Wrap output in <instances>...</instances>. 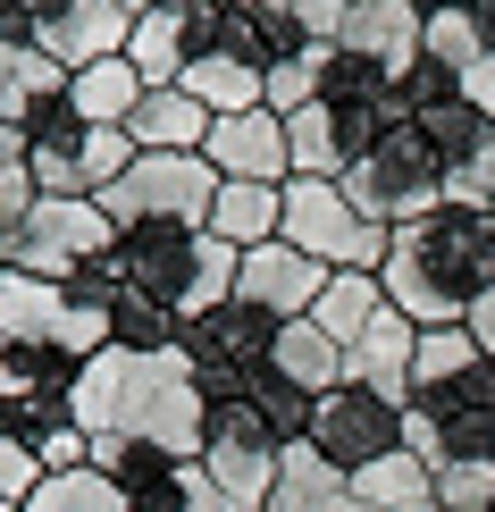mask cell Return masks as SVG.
Instances as JSON below:
<instances>
[{"label": "cell", "instance_id": "7bdbcfd3", "mask_svg": "<svg viewBox=\"0 0 495 512\" xmlns=\"http://www.w3.org/2000/svg\"><path fill=\"white\" fill-rule=\"evenodd\" d=\"M235 9H294V0H235Z\"/></svg>", "mask_w": 495, "mask_h": 512}, {"label": "cell", "instance_id": "8d00e7d4", "mask_svg": "<svg viewBox=\"0 0 495 512\" xmlns=\"http://www.w3.org/2000/svg\"><path fill=\"white\" fill-rule=\"evenodd\" d=\"M462 328H470V345H479V353L495 361V286L479 294V303H470V319H462Z\"/></svg>", "mask_w": 495, "mask_h": 512}, {"label": "cell", "instance_id": "d4e9b609", "mask_svg": "<svg viewBox=\"0 0 495 512\" xmlns=\"http://www.w3.org/2000/svg\"><path fill=\"white\" fill-rule=\"evenodd\" d=\"M420 135L437 143V160H445V177H454V168H470L487 152V135H495V118L487 110H470V101H445V110H428L420 118Z\"/></svg>", "mask_w": 495, "mask_h": 512}, {"label": "cell", "instance_id": "b9f144b4", "mask_svg": "<svg viewBox=\"0 0 495 512\" xmlns=\"http://www.w3.org/2000/svg\"><path fill=\"white\" fill-rule=\"evenodd\" d=\"M319 512H370V504H361V496H353V487H336V496H328V504H319Z\"/></svg>", "mask_w": 495, "mask_h": 512}, {"label": "cell", "instance_id": "484cf974", "mask_svg": "<svg viewBox=\"0 0 495 512\" xmlns=\"http://www.w3.org/2000/svg\"><path fill=\"white\" fill-rule=\"evenodd\" d=\"M328 42H311V51H294V59H277V68H269V84H261V101H269V110L277 118H294V110H311V101L319 93H328Z\"/></svg>", "mask_w": 495, "mask_h": 512}, {"label": "cell", "instance_id": "d6986e66", "mask_svg": "<svg viewBox=\"0 0 495 512\" xmlns=\"http://www.w3.org/2000/svg\"><path fill=\"white\" fill-rule=\"evenodd\" d=\"M277 227H286V185H219V202H210V236L252 252V244H277Z\"/></svg>", "mask_w": 495, "mask_h": 512}, {"label": "cell", "instance_id": "836d02e7", "mask_svg": "<svg viewBox=\"0 0 495 512\" xmlns=\"http://www.w3.org/2000/svg\"><path fill=\"white\" fill-rule=\"evenodd\" d=\"M42 479H51V471H42V454H34V445L0 437V504H17V512H26V496H34Z\"/></svg>", "mask_w": 495, "mask_h": 512}, {"label": "cell", "instance_id": "30bf717a", "mask_svg": "<svg viewBox=\"0 0 495 512\" xmlns=\"http://www.w3.org/2000/svg\"><path fill=\"white\" fill-rule=\"evenodd\" d=\"M328 277L336 269H319L311 252H294L286 236H277V244H252L244 252V269H235V303H252L269 319H311V303L328 294Z\"/></svg>", "mask_w": 495, "mask_h": 512}, {"label": "cell", "instance_id": "ba28073f", "mask_svg": "<svg viewBox=\"0 0 495 512\" xmlns=\"http://www.w3.org/2000/svg\"><path fill=\"white\" fill-rule=\"evenodd\" d=\"M303 445H319V454H328L344 479H361L370 462L403 454V403L344 378L336 395H319V403H311V437H303Z\"/></svg>", "mask_w": 495, "mask_h": 512}, {"label": "cell", "instance_id": "603a6c76", "mask_svg": "<svg viewBox=\"0 0 495 512\" xmlns=\"http://www.w3.org/2000/svg\"><path fill=\"white\" fill-rule=\"evenodd\" d=\"M110 345H126V353H177L185 345V319L160 303V294H135L126 286L118 303H110Z\"/></svg>", "mask_w": 495, "mask_h": 512}, {"label": "cell", "instance_id": "9a60e30c", "mask_svg": "<svg viewBox=\"0 0 495 512\" xmlns=\"http://www.w3.org/2000/svg\"><path fill=\"white\" fill-rule=\"evenodd\" d=\"M269 370L319 403V395H336L344 378H353V353H344L328 328H311V319H286V328H277V361H269Z\"/></svg>", "mask_w": 495, "mask_h": 512}, {"label": "cell", "instance_id": "f35d334b", "mask_svg": "<svg viewBox=\"0 0 495 512\" xmlns=\"http://www.w3.org/2000/svg\"><path fill=\"white\" fill-rule=\"evenodd\" d=\"M17 9H26V26L42 34V26H59V17H68V9H76V0H17Z\"/></svg>", "mask_w": 495, "mask_h": 512}, {"label": "cell", "instance_id": "d590c367", "mask_svg": "<svg viewBox=\"0 0 495 512\" xmlns=\"http://www.w3.org/2000/svg\"><path fill=\"white\" fill-rule=\"evenodd\" d=\"M294 17H303L311 42H328V51H336V34H344V0H294Z\"/></svg>", "mask_w": 495, "mask_h": 512}, {"label": "cell", "instance_id": "cb8c5ba5", "mask_svg": "<svg viewBox=\"0 0 495 512\" xmlns=\"http://www.w3.org/2000/svg\"><path fill=\"white\" fill-rule=\"evenodd\" d=\"M353 496L370 504V512H395V504H420V496H437V471L403 445V454H386V462H370V471L353 479Z\"/></svg>", "mask_w": 495, "mask_h": 512}, {"label": "cell", "instance_id": "e0dca14e", "mask_svg": "<svg viewBox=\"0 0 495 512\" xmlns=\"http://www.w3.org/2000/svg\"><path fill=\"white\" fill-rule=\"evenodd\" d=\"M412 353H420V328L403 311H378L370 336L353 345V387H378V395L412 403Z\"/></svg>", "mask_w": 495, "mask_h": 512}, {"label": "cell", "instance_id": "9c48e42d", "mask_svg": "<svg viewBox=\"0 0 495 512\" xmlns=\"http://www.w3.org/2000/svg\"><path fill=\"white\" fill-rule=\"evenodd\" d=\"M202 160L219 168V185H294V152H286V118H277V110L210 118Z\"/></svg>", "mask_w": 495, "mask_h": 512}, {"label": "cell", "instance_id": "5bb4252c", "mask_svg": "<svg viewBox=\"0 0 495 512\" xmlns=\"http://www.w3.org/2000/svg\"><path fill=\"white\" fill-rule=\"evenodd\" d=\"M126 135H135V152H202L210 143V110L185 93V84H152V93L135 101V118H126Z\"/></svg>", "mask_w": 495, "mask_h": 512}, {"label": "cell", "instance_id": "5b68a950", "mask_svg": "<svg viewBox=\"0 0 495 512\" xmlns=\"http://www.w3.org/2000/svg\"><path fill=\"white\" fill-rule=\"evenodd\" d=\"M110 210V227H193V236H210V202H219V168L202 152H143L110 194H93Z\"/></svg>", "mask_w": 495, "mask_h": 512}, {"label": "cell", "instance_id": "8fae6325", "mask_svg": "<svg viewBox=\"0 0 495 512\" xmlns=\"http://www.w3.org/2000/svg\"><path fill=\"white\" fill-rule=\"evenodd\" d=\"M202 244H210V236H193V227H126V236H118L126 286H135V294H160V303L185 319L193 277H202Z\"/></svg>", "mask_w": 495, "mask_h": 512}, {"label": "cell", "instance_id": "2e32d148", "mask_svg": "<svg viewBox=\"0 0 495 512\" xmlns=\"http://www.w3.org/2000/svg\"><path fill=\"white\" fill-rule=\"evenodd\" d=\"M68 84H76V76L59 68L42 42H0V126H17V135H26V118L42 110V101H59Z\"/></svg>", "mask_w": 495, "mask_h": 512}, {"label": "cell", "instance_id": "277c9868", "mask_svg": "<svg viewBox=\"0 0 495 512\" xmlns=\"http://www.w3.org/2000/svg\"><path fill=\"white\" fill-rule=\"evenodd\" d=\"M336 185H344V202H353L361 219L386 227V236L428 219V210H445V160H437V143L420 135V118H403L395 135H386L370 160H353Z\"/></svg>", "mask_w": 495, "mask_h": 512}, {"label": "cell", "instance_id": "7c38bea8", "mask_svg": "<svg viewBox=\"0 0 495 512\" xmlns=\"http://www.w3.org/2000/svg\"><path fill=\"white\" fill-rule=\"evenodd\" d=\"M420 0H344V34H336V51H361V59H378L386 76H403L420 59Z\"/></svg>", "mask_w": 495, "mask_h": 512}, {"label": "cell", "instance_id": "bcb514c9", "mask_svg": "<svg viewBox=\"0 0 495 512\" xmlns=\"http://www.w3.org/2000/svg\"><path fill=\"white\" fill-rule=\"evenodd\" d=\"M487 512H495V504H487Z\"/></svg>", "mask_w": 495, "mask_h": 512}, {"label": "cell", "instance_id": "4dcf8cb0", "mask_svg": "<svg viewBox=\"0 0 495 512\" xmlns=\"http://www.w3.org/2000/svg\"><path fill=\"white\" fill-rule=\"evenodd\" d=\"M252 412L269 420V437H277V445H303V437H311V395H303V387H286L277 370H261V387H252Z\"/></svg>", "mask_w": 495, "mask_h": 512}, {"label": "cell", "instance_id": "e575fe53", "mask_svg": "<svg viewBox=\"0 0 495 512\" xmlns=\"http://www.w3.org/2000/svg\"><path fill=\"white\" fill-rule=\"evenodd\" d=\"M34 202H42V185H34V168L17 160V168H0V244L17 236V227L34 219Z\"/></svg>", "mask_w": 495, "mask_h": 512}, {"label": "cell", "instance_id": "44dd1931", "mask_svg": "<svg viewBox=\"0 0 495 512\" xmlns=\"http://www.w3.org/2000/svg\"><path fill=\"white\" fill-rule=\"evenodd\" d=\"M378 311H386V286H378V277H361V269H344V277H328V294L311 303V328H328L336 345L353 353L361 336H370Z\"/></svg>", "mask_w": 495, "mask_h": 512}, {"label": "cell", "instance_id": "52a82bcc", "mask_svg": "<svg viewBox=\"0 0 495 512\" xmlns=\"http://www.w3.org/2000/svg\"><path fill=\"white\" fill-rule=\"evenodd\" d=\"M110 244H118V227H110V210H101V202H34V219L0 244V269L68 286V277L84 261H101Z\"/></svg>", "mask_w": 495, "mask_h": 512}, {"label": "cell", "instance_id": "ffe728a7", "mask_svg": "<svg viewBox=\"0 0 495 512\" xmlns=\"http://www.w3.org/2000/svg\"><path fill=\"white\" fill-rule=\"evenodd\" d=\"M185 84V93L193 101H202V110L210 118H244V110H269V101H261V68H244V59H219V51H210V59H193V68L177 76Z\"/></svg>", "mask_w": 495, "mask_h": 512}, {"label": "cell", "instance_id": "3957f363", "mask_svg": "<svg viewBox=\"0 0 495 512\" xmlns=\"http://www.w3.org/2000/svg\"><path fill=\"white\" fill-rule=\"evenodd\" d=\"M118 437H143L177 462H202L210 437V395L193 378L185 345L177 353H126V395H118Z\"/></svg>", "mask_w": 495, "mask_h": 512}, {"label": "cell", "instance_id": "ee69618b", "mask_svg": "<svg viewBox=\"0 0 495 512\" xmlns=\"http://www.w3.org/2000/svg\"><path fill=\"white\" fill-rule=\"evenodd\" d=\"M395 512H437V496H420V504H395Z\"/></svg>", "mask_w": 495, "mask_h": 512}, {"label": "cell", "instance_id": "60d3db41", "mask_svg": "<svg viewBox=\"0 0 495 512\" xmlns=\"http://www.w3.org/2000/svg\"><path fill=\"white\" fill-rule=\"evenodd\" d=\"M26 160V135H17V126H0V168H17Z\"/></svg>", "mask_w": 495, "mask_h": 512}, {"label": "cell", "instance_id": "f546056e", "mask_svg": "<svg viewBox=\"0 0 495 512\" xmlns=\"http://www.w3.org/2000/svg\"><path fill=\"white\" fill-rule=\"evenodd\" d=\"M420 51L437 59V68H454V76H470L487 59V34H479V17H462V9H437L420 26Z\"/></svg>", "mask_w": 495, "mask_h": 512}, {"label": "cell", "instance_id": "7402d4cb", "mask_svg": "<svg viewBox=\"0 0 495 512\" xmlns=\"http://www.w3.org/2000/svg\"><path fill=\"white\" fill-rule=\"evenodd\" d=\"M152 93L126 59H101V68H76V84H68V101H76V118L84 126H126L135 118V101Z\"/></svg>", "mask_w": 495, "mask_h": 512}, {"label": "cell", "instance_id": "8992f818", "mask_svg": "<svg viewBox=\"0 0 495 512\" xmlns=\"http://www.w3.org/2000/svg\"><path fill=\"white\" fill-rule=\"evenodd\" d=\"M277 236H286L294 252H311L319 269H361V277H378L386 269V227L378 219H361L353 202H344V185L336 177H294L286 185V227H277Z\"/></svg>", "mask_w": 495, "mask_h": 512}, {"label": "cell", "instance_id": "d6a6232c", "mask_svg": "<svg viewBox=\"0 0 495 512\" xmlns=\"http://www.w3.org/2000/svg\"><path fill=\"white\" fill-rule=\"evenodd\" d=\"M76 143H84V118H76V101H68V93L42 101V110L26 118V152H68V160H76Z\"/></svg>", "mask_w": 495, "mask_h": 512}, {"label": "cell", "instance_id": "1f68e13d", "mask_svg": "<svg viewBox=\"0 0 495 512\" xmlns=\"http://www.w3.org/2000/svg\"><path fill=\"white\" fill-rule=\"evenodd\" d=\"M495 504V462H445L437 471V512H487Z\"/></svg>", "mask_w": 495, "mask_h": 512}, {"label": "cell", "instance_id": "4316f807", "mask_svg": "<svg viewBox=\"0 0 495 512\" xmlns=\"http://www.w3.org/2000/svg\"><path fill=\"white\" fill-rule=\"evenodd\" d=\"M26 512H126V487H118V479H101L93 462H84V471L42 479L34 496H26Z\"/></svg>", "mask_w": 495, "mask_h": 512}, {"label": "cell", "instance_id": "7a4b0ae2", "mask_svg": "<svg viewBox=\"0 0 495 512\" xmlns=\"http://www.w3.org/2000/svg\"><path fill=\"white\" fill-rule=\"evenodd\" d=\"M403 445L428 471H445V462H495V361L470 345V328H428L420 336Z\"/></svg>", "mask_w": 495, "mask_h": 512}, {"label": "cell", "instance_id": "6da1fadb", "mask_svg": "<svg viewBox=\"0 0 495 512\" xmlns=\"http://www.w3.org/2000/svg\"><path fill=\"white\" fill-rule=\"evenodd\" d=\"M386 311H403L412 328H462L470 303L495 286V210H428V219L395 227V244H386Z\"/></svg>", "mask_w": 495, "mask_h": 512}, {"label": "cell", "instance_id": "f1b7e54d", "mask_svg": "<svg viewBox=\"0 0 495 512\" xmlns=\"http://www.w3.org/2000/svg\"><path fill=\"white\" fill-rule=\"evenodd\" d=\"M135 135L126 126H84V143H76V177H84V194H110V185L135 168Z\"/></svg>", "mask_w": 495, "mask_h": 512}, {"label": "cell", "instance_id": "ab89813d", "mask_svg": "<svg viewBox=\"0 0 495 512\" xmlns=\"http://www.w3.org/2000/svg\"><path fill=\"white\" fill-rule=\"evenodd\" d=\"M437 9H462V17H479V9H495V0H420V17H437Z\"/></svg>", "mask_w": 495, "mask_h": 512}, {"label": "cell", "instance_id": "74e56055", "mask_svg": "<svg viewBox=\"0 0 495 512\" xmlns=\"http://www.w3.org/2000/svg\"><path fill=\"white\" fill-rule=\"evenodd\" d=\"M462 101H470V110H487V118H495V51H487L479 68L462 76Z\"/></svg>", "mask_w": 495, "mask_h": 512}, {"label": "cell", "instance_id": "f6af8a7d", "mask_svg": "<svg viewBox=\"0 0 495 512\" xmlns=\"http://www.w3.org/2000/svg\"><path fill=\"white\" fill-rule=\"evenodd\" d=\"M0 512H17V504H0Z\"/></svg>", "mask_w": 495, "mask_h": 512}, {"label": "cell", "instance_id": "ac0fdd59", "mask_svg": "<svg viewBox=\"0 0 495 512\" xmlns=\"http://www.w3.org/2000/svg\"><path fill=\"white\" fill-rule=\"evenodd\" d=\"M126 68H135L143 84H177L193 68V9H185V0L135 17V34H126Z\"/></svg>", "mask_w": 495, "mask_h": 512}, {"label": "cell", "instance_id": "4fadbf2b", "mask_svg": "<svg viewBox=\"0 0 495 512\" xmlns=\"http://www.w3.org/2000/svg\"><path fill=\"white\" fill-rule=\"evenodd\" d=\"M126 34H135V17H126L118 0H76V9L59 17V26H42L34 42L76 76V68H101V59H126Z\"/></svg>", "mask_w": 495, "mask_h": 512}, {"label": "cell", "instance_id": "83f0119b", "mask_svg": "<svg viewBox=\"0 0 495 512\" xmlns=\"http://www.w3.org/2000/svg\"><path fill=\"white\" fill-rule=\"evenodd\" d=\"M286 152H294V177H344V143H336V118L328 101L286 118Z\"/></svg>", "mask_w": 495, "mask_h": 512}]
</instances>
